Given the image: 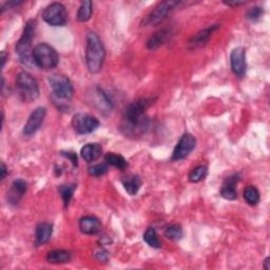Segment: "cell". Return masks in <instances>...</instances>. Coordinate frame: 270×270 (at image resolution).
<instances>
[{
  "mask_svg": "<svg viewBox=\"0 0 270 270\" xmlns=\"http://www.w3.org/2000/svg\"><path fill=\"white\" fill-rule=\"evenodd\" d=\"M219 27H220L219 24H212V25L207 26L206 29L196 33L188 41V48L191 50H194V49L205 47L208 44V41L210 37L212 36V34L215 33Z\"/></svg>",
  "mask_w": 270,
  "mask_h": 270,
  "instance_id": "obj_13",
  "label": "cell"
},
{
  "mask_svg": "<svg viewBox=\"0 0 270 270\" xmlns=\"http://www.w3.org/2000/svg\"><path fill=\"white\" fill-rule=\"evenodd\" d=\"M123 185L125 190L130 195H135L141 187V179L138 175H128L123 178Z\"/></svg>",
  "mask_w": 270,
  "mask_h": 270,
  "instance_id": "obj_21",
  "label": "cell"
},
{
  "mask_svg": "<svg viewBox=\"0 0 270 270\" xmlns=\"http://www.w3.org/2000/svg\"><path fill=\"white\" fill-rule=\"evenodd\" d=\"M7 166L5 165V163H2V179H5L7 177Z\"/></svg>",
  "mask_w": 270,
  "mask_h": 270,
  "instance_id": "obj_34",
  "label": "cell"
},
{
  "mask_svg": "<svg viewBox=\"0 0 270 270\" xmlns=\"http://www.w3.org/2000/svg\"><path fill=\"white\" fill-rule=\"evenodd\" d=\"M103 154V147L99 144H88L83 146L80 150V155L82 160L87 163H92L101 158Z\"/></svg>",
  "mask_w": 270,
  "mask_h": 270,
  "instance_id": "obj_18",
  "label": "cell"
},
{
  "mask_svg": "<svg viewBox=\"0 0 270 270\" xmlns=\"http://www.w3.org/2000/svg\"><path fill=\"white\" fill-rule=\"evenodd\" d=\"M54 97L57 101H70L73 96L74 89L71 80L63 74H52L48 79Z\"/></svg>",
  "mask_w": 270,
  "mask_h": 270,
  "instance_id": "obj_6",
  "label": "cell"
},
{
  "mask_svg": "<svg viewBox=\"0 0 270 270\" xmlns=\"http://www.w3.org/2000/svg\"><path fill=\"white\" fill-rule=\"evenodd\" d=\"M17 92L23 102L31 103L39 97V87L37 80L30 74L22 71L16 77Z\"/></svg>",
  "mask_w": 270,
  "mask_h": 270,
  "instance_id": "obj_4",
  "label": "cell"
},
{
  "mask_svg": "<svg viewBox=\"0 0 270 270\" xmlns=\"http://www.w3.org/2000/svg\"><path fill=\"white\" fill-rule=\"evenodd\" d=\"M245 2H224V5L228 6V7H238L244 5Z\"/></svg>",
  "mask_w": 270,
  "mask_h": 270,
  "instance_id": "obj_33",
  "label": "cell"
},
{
  "mask_svg": "<svg viewBox=\"0 0 270 270\" xmlns=\"http://www.w3.org/2000/svg\"><path fill=\"white\" fill-rule=\"evenodd\" d=\"M196 146V139L190 133H185L179 138L176 147L174 148L172 154V161L178 162L184 159H186L187 156L194 150Z\"/></svg>",
  "mask_w": 270,
  "mask_h": 270,
  "instance_id": "obj_10",
  "label": "cell"
},
{
  "mask_svg": "<svg viewBox=\"0 0 270 270\" xmlns=\"http://www.w3.org/2000/svg\"><path fill=\"white\" fill-rule=\"evenodd\" d=\"M79 229L83 234L87 235L97 234L102 230V223L95 217L92 216L83 217L79 221Z\"/></svg>",
  "mask_w": 270,
  "mask_h": 270,
  "instance_id": "obj_16",
  "label": "cell"
},
{
  "mask_svg": "<svg viewBox=\"0 0 270 270\" xmlns=\"http://www.w3.org/2000/svg\"><path fill=\"white\" fill-rule=\"evenodd\" d=\"M263 14H264L263 8H261V7H253L247 12L246 18L248 20H250V21H258V20H260L262 18Z\"/></svg>",
  "mask_w": 270,
  "mask_h": 270,
  "instance_id": "obj_29",
  "label": "cell"
},
{
  "mask_svg": "<svg viewBox=\"0 0 270 270\" xmlns=\"http://www.w3.org/2000/svg\"><path fill=\"white\" fill-rule=\"evenodd\" d=\"M26 189H27V185L24 179L18 178V179L14 181L8 191V195H7L8 202L14 206L18 205V203L20 202V200L25 194Z\"/></svg>",
  "mask_w": 270,
  "mask_h": 270,
  "instance_id": "obj_14",
  "label": "cell"
},
{
  "mask_svg": "<svg viewBox=\"0 0 270 270\" xmlns=\"http://www.w3.org/2000/svg\"><path fill=\"white\" fill-rule=\"evenodd\" d=\"M36 26H37V23L35 20L27 21L24 25L22 36L20 37V39L17 41V44H16V48H15L16 54L18 55L19 61L25 66L34 65L33 56H32L33 50L31 49V47H32V40L36 32Z\"/></svg>",
  "mask_w": 270,
  "mask_h": 270,
  "instance_id": "obj_3",
  "label": "cell"
},
{
  "mask_svg": "<svg viewBox=\"0 0 270 270\" xmlns=\"http://www.w3.org/2000/svg\"><path fill=\"white\" fill-rule=\"evenodd\" d=\"M208 174V168L206 166H197L196 168H194L192 171L189 173V181L191 183H198L203 179H205V177Z\"/></svg>",
  "mask_w": 270,
  "mask_h": 270,
  "instance_id": "obj_27",
  "label": "cell"
},
{
  "mask_svg": "<svg viewBox=\"0 0 270 270\" xmlns=\"http://www.w3.org/2000/svg\"><path fill=\"white\" fill-rule=\"evenodd\" d=\"M230 66L234 75L243 77L246 74V51L243 48H235L230 54Z\"/></svg>",
  "mask_w": 270,
  "mask_h": 270,
  "instance_id": "obj_12",
  "label": "cell"
},
{
  "mask_svg": "<svg viewBox=\"0 0 270 270\" xmlns=\"http://www.w3.org/2000/svg\"><path fill=\"white\" fill-rule=\"evenodd\" d=\"M47 115V109L45 107H37L29 116V119L23 127V134L26 136H31L37 132L41 127Z\"/></svg>",
  "mask_w": 270,
  "mask_h": 270,
  "instance_id": "obj_11",
  "label": "cell"
},
{
  "mask_svg": "<svg viewBox=\"0 0 270 270\" xmlns=\"http://www.w3.org/2000/svg\"><path fill=\"white\" fill-rule=\"evenodd\" d=\"M95 258L99 262H107L109 259V253L105 249H99V250L95 251Z\"/></svg>",
  "mask_w": 270,
  "mask_h": 270,
  "instance_id": "obj_32",
  "label": "cell"
},
{
  "mask_svg": "<svg viewBox=\"0 0 270 270\" xmlns=\"http://www.w3.org/2000/svg\"><path fill=\"white\" fill-rule=\"evenodd\" d=\"M93 13V4L90 0H84L81 3L78 12H77V19L80 22H87L91 19Z\"/></svg>",
  "mask_w": 270,
  "mask_h": 270,
  "instance_id": "obj_22",
  "label": "cell"
},
{
  "mask_svg": "<svg viewBox=\"0 0 270 270\" xmlns=\"http://www.w3.org/2000/svg\"><path fill=\"white\" fill-rule=\"evenodd\" d=\"M62 154H63L64 156H66L67 159H69L70 162L72 163V165H73L74 167H77L78 162H77V155H76V153H74L73 151H63Z\"/></svg>",
  "mask_w": 270,
  "mask_h": 270,
  "instance_id": "obj_31",
  "label": "cell"
},
{
  "mask_svg": "<svg viewBox=\"0 0 270 270\" xmlns=\"http://www.w3.org/2000/svg\"><path fill=\"white\" fill-rule=\"evenodd\" d=\"M108 170L106 164H97L89 168V174L91 176H102L108 172Z\"/></svg>",
  "mask_w": 270,
  "mask_h": 270,
  "instance_id": "obj_30",
  "label": "cell"
},
{
  "mask_svg": "<svg viewBox=\"0 0 270 270\" xmlns=\"http://www.w3.org/2000/svg\"><path fill=\"white\" fill-rule=\"evenodd\" d=\"M152 104V98H140L126 108L119 125V129L125 136L136 138L147 132L150 126L147 110Z\"/></svg>",
  "mask_w": 270,
  "mask_h": 270,
  "instance_id": "obj_1",
  "label": "cell"
},
{
  "mask_svg": "<svg viewBox=\"0 0 270 270\" xmlns=\"http://www.w3.org/2000/svg\"><path fill=\"white\" fill-rule=\"evenodd\" d=\"M170 35H171V31L168 29L161 30L159 32H156L154 35H152L148 41H147V48L149 50H155L166 44V41L170 38Z\"/></svg>",
  "mask_w": 270,
  "mask_h": 270,
  "instance_id": "obj_19",
  "label": "cell"
},
{
  "mask_svg": "<svg viewBox=\"0 0 270 270\" xmlns=\"http://www.w3.org/2000/svg\"><path fill=\"white\" fill-rule=\"evenodd\" d=\"M164 235L167 238L171 239V241H178V239H181L183 237L182 227L179 225H177V224L170 225L165 229Z\"/></svg>",
  "mask_w": 270,
  "mask_h": 270,
  "instance_id": "obj_28",
  "label": "cell"
},
{
  "mask_svg": "<svg viewBox=\"0 0 270 270\" xmlns=\"http://www.w3.org/2000/svg\"><path fill=\"white\" fill-rule=\"evenodd\" d=\"M106 162L109 165L115 167L119 170H125L128 168V166H129V164H128L124 156L115 153H108L106 155Z\"/></svg>",
  "mask_w": 270,
  "mask_h": 270,
  "instance_id": "obj_23",
  "label": "cell"
},
{
  "mask_svg": "<svg viewBox=\"0 0 270 270\" xmlns=\"http://www.w3.org/2000/svg\"><path fill=\"white\" fill-rule=\"evenodd\" d=\"M7 58H8V56H7V53H6V51H3L2 52V67L3 68H5V66H6V63H7Z\"/></svg>",
  "mask_w": 270,
  "mask_h": 270,
  "instance_id": "obj_35",
  "label": "cell"
},
{
  "mask_svg": "<svg viewBox=\"0 0 270 270\" xmlns=\"http://www.w3.org/2000/svg\"><path fill=\"white\" fill-rule=\"evenodd\" d=\"M71 258H72V253L70 251L57 249V250H52L48 253L47 261L50 264H65L70 262Z\"/></svg>",
  "mask_w": 270,
  "mask_h": 270,
  "instance_id": "obj_20",
  "label": "cell"
},
{
  "mask_svg": "<svg viewBox=\"0 0 270 270\" xmlns=\"http://www.w3.org/2000/svg\"><path fill=\"white\" fill-rule=\"evenodd\" d=\"M270 258H266L265 259V261H264V268L266 269V270H269L270 269Z\"/></svg>",
  "mask_w": 270,
  "mask_h": 270,
  "instance_id": "obj_36",
  "label": "cell"
},
{
  "mask_svg": "<svg viewBox=\"0 0 270 270\" xmlns=\"http://www.w3.org/2000/svg\"><path fill=\"white\" fill-rule=\"evenodd\" d=\"M53 233V226L50 223H39L35 231V243L37 246L45 245L50 241Z\"/></svg>",
  "mask_w": 270,
  "mask_h": 270,
  "instance_id": "obj_17",
  "label": "cell"
},
{
  "mask_svg": "<svg viewBox=\"0 0 270 270\" xmlns=\"http://www.w3.org/2000/svg\"><path fill=\"white\" fill-rule=\"evenodd\" d=\"M76 185L75 184H67V185H62V186L59 187V193L63 197V201H64V204H65V207H67L71 200H72L73 197V194L76 190Z\"/></svg>",
  "mask_w": 270,
  "mask_h": 270,
  "instance_id": "obj_25",
  "label": "cell"
},
{
  "mask_svg": "<svg viewBox=\"0 0 270 270\" xmlns=\"http://www.w3.org/2000/svg\"><path fill=\"white\" fill-rule=\"evenodd\" d=\"M143 237H144V241L150 247L155 248V249H159L162 247V243L159 238V235H158V233H156L155 229L152 228V227H149V228H147Z\"/></svg>",
  "mask_w": 270,
  "mask_h": 270,
  "instance_id": "obj_24",
  "label": "cell"
},
{
  "mask_svg": "<svg viewBox=\"0 0 270 270\" xmlns=\"http://www.w3.org/2000/svg\"><path fill=\"white\" fill-rule=\"evenodd\" d=\"M99 121L87 113H76L72 118L73 129L78 134H89L99 128Z\"/></svg>",
  "mask_w": 270,
  "mask_h": 270,
  "instance_id": "obj_9",
  "label": "cell"
},
{
  "mask_svg": "<svg viewBox=\"0 0 270 270\" xmlns=\"http://www.w3.org/2000/svg\"><path fill=\"white\" fill-rule=\"evenodd\" d=\"M241 177L237 173H233L229 176H227L223 183V186L221 188V195L228 201H234L237 197L236 185L239 182Z\"/></svg>",
  "mask_w": 270,
  "mask_h": 270,
  "instance_id": "obj_15",
  "label": "cell"
},
{
  "mask_svg": "<svg viewBox=\"0 0 270 270\" xmlns=\"http://www.w3.org/2000/svg\"><path fill=\"white\" fill-rule=\"evenodd\" d=\"M179 2H162L154 8V10L146 17L144 24L145 25H158L162 23L171 12L178 7Z\"/></svg>",
  "mask_w": 270,
  "mask_h": 270,
  "instance_id": "obj_8",
  "label": "cell"
},
{
  "mask_svg": "<svg viewBox=\"0 0 270 270\" xmlns=\"http://www.w3.org/2000/svg\"><path fill=\"white\" fill-rule=\"evenodd\" d=\"M105 57L106 49L102 39L95 32H89L86 42V64L91 74L101 72Z\"/></svg>",
  "mask_w": 270,
  "mask_h": 270,
  "instance_id": "obj_2",
  "label": "cell"
},
{
  "mask_svg": "<svg viewBox=\"0 0 270 270\" xmlns=\"http://www.w3.org/2000/svg\"><path fill=\"white\" fill-rule=\"evenodd\" d=\"M33 62L34 65L40 69L51 70L57 67L59 57L57 52L48 44H39L33 49Z\"/></svg>",
  "mask_w": 270,
  "mask_h": 270,
  "instance_id": "obj_5",
  "label": "cell"
},
{
  "mask_svg": "<svg viewBox=\"0 0 270 270\" xmlns=\"http://www.w3.org/2000/svg\"><path fill=\"white\" fill-rule=\"evenodd\" d=\"M244 198L248 205L255 206L260 202V192L254 186H248L244 190Z\"/></svg>",
  "mask_w": 270,
  "mask_h": 270,
  "instance_id": "obj_26",
  "label": "cell"
},
{
  "mask_svg": "<svg viewBox=\"0 0 270 270\" xmlns=\"http://www.w3.org/2000/svg\"><path fill=\"white\" fill-rule=\"evenodd\" d=\"M42 18L52 26H64L68 22V12L63 4L53 3L42 12Z\"/></svg>",
  "mask_w": 270,
  "mask_h": 270,
  "instance_id": "obj_7",
  "label": "cell"
}]
</instances>
